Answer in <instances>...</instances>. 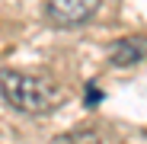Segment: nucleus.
Returning <instances> with one entry per match:
<instances>
[{"instance_id":"obj_1","label":"nucleus","mask_w":147,"mask_h":144,"mask_svg":"<svg viewBox=\"0 0 147 144\" xmlns=\"http://www.w3.org/2000/svg\"><path fill=\"white\" fill-rule=\"evenodd\" d=\"M0 96L16 112H29V115H42L55 109V90L42 77L19 74V70H0Z\"/></svg>"},{"instance_id":"obj_2","label":"nucleus","mask_w":147,"mask_h":144,"mask_svg":"<svg viewBox=\"0 0 147 144\" xmlns=\"http://www.w3.org/2000/svg\"><path fill=\"white\" fill-rule=\"evenodd\" d=\"M96 10H99V0H48V19L61 29L86 22Z\"/></svg>"},{"instance_id":"obj_3","label":"nucleus","mask_w":147,"mask_h":144,"mask_svg":"<svg viewBox=\"0 0 147 144\" xmlns=\"http://www.w3.org/2000/svg\"><path fill=\"white\" fill-rule=\"evenodd\" d=\"M147 58V42L144 39H118L109 45V61L115 67H131Z\"/></svg>"},{"instance_id":"obj_4","label":"nucleus","mask_w":147,"mask_h":144,"mask_svg":"<svg viewBox=\"0 0 147 144\" xmlns=\"http://www.w3.org/2000/svg\"><path fill=\"white\" fill-rule=\"evenodd\" d=\"M51 144H102V141L96 138L93 131H74V135H64V138H58Z\"/></svg>"},{"instance_id":"obj_5","label":"nucleus","mask_w":147,"mask_h":144,"mask_svg":"<svg viewBox=\"0 0 147 144\" xmlns=\"http://www.w3.org/2000/svg\"><path fill=\"white\" fill-rule=\"evenodd\" d=\"M99 99H102V96H99V90H96V87L90 83V87H86V106H96Z\"/></svg>"}]
</instances>
